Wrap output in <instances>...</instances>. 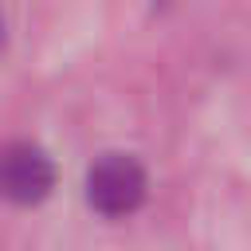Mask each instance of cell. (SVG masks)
I'll return each mask as SVG.
<instances>
[{"label": "cell", "instance_id": "obj_2", "mask_svg": "<svg viewBox=\"0 0 251 251\" xmlns=\"http://www.w3.org/2000/svg\"><path fill=\"white\" fill-rule=\"evenodd\" d=\"M51 184H55V165L39 145H31V141L8 145V153H4V192H8V200L39 204L51 192Z\"/></svg>", "mask_w": 251, "mask_h": 251}, {"label": "cell", "instance_id": "obj_1", "mask_svg": "<svg viewBox=\"0 0 251 251\" xmlns=\"http://www.w3.org/2000/svg\"><path fill=\"white\" fill-rule=\"evenodd\" d=\"M145 188H149L145 169L129 153H106L86 173V204L110 220L133 216L145 200Z\"/></svg>", "mask_w": 251, "mask_h": 251}]
</instances>
